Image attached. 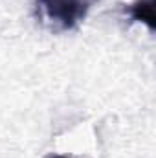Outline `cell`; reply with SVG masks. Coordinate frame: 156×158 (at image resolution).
<instances>
[{"mask_svg":"<svg viewBox=\"0 0 156 158\" xmlns=\"http://www.w3.org/2000/svg\"><path fill=\"white\" fill-rule=\"evenodd\" d=\"M44 158H72V156H66V155H57V153H50V155H46Z\"/></svg>","mask_w":156,"mask_h":158,"instance_id":"3957f363","label":"cell"},{"mask_svg":"<svg viewBox=\"0 0 156 158\" xmlns=\"http://www.w3.org/2000/svg\"><path fill=\"white\" fill-rule=\"evenodd\" d=\"M97 0H37V13L53 30L76 28Z\"/></svg>","mask_w":156,"mask_h":158,"instance_id":"6da1fadb","label":"cell"},{"mask_svg":"<svg viewBox=\"0 0 156 158\" xmlns=\"http://www.w3.org/2000/svg\"><path fill=\"white\" fill-rule=\"evenodd\" d=\"M127 15L143 26H147L149 31L156 30V0H134L125 7Z\"/></svg>","mask_w":156,"mask_h":158,"instance_id":"7a4b0ae2","label":"cell"}]
</instances>
